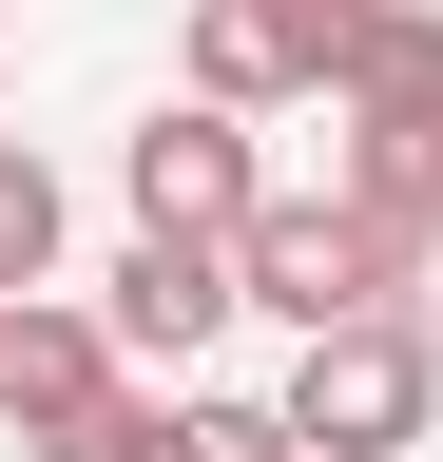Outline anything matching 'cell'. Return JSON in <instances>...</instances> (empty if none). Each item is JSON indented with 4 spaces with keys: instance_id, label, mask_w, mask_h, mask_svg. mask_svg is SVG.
I'll use <instances>...</instances> for the list:
<instances>
[{
    "instance_id": "obj_1",
    "label": "cell",
    "mask_w": 443,
    "mask_h": 462,
    "mask_svg": "<svg viewBox=\"0 0 443 462\" xmlns=\"http://www.w3.org/2000/svg\"><path fill=\"white\" fill-rule=\"evenodd\" d=\"M309 424V462H405L443 424V328L424 309H347V328H290V385H270Z\"/></svg>"
},
{
    "instance_id": "obj_2",
    "label": "cell",
    "mask_w": 443,
    "mask_h": 462,
    "mask_svg": "<svg viewBox=\"0 0 443 462\" xmlns=\"http://www.w3.org/2000/svg\"><path fill=\"white\" fill-rule=\"evenodd\" d=\"M232 251H251V309L270 328H347V309H405V289H424V231L366 212L347 173H328V193H270Z\"/></svg>"
},
{
    "instance_id": "obj_9",
    "label": "cell",
    "mask_w": 443,
    "mask_h": 462,
    "mask_svg": "<svg viewBox=\"0 0 443 462\" xmlns=\"http://www.w3.org/2000/svg\"><path fill=\"white\" fill-rule=\"evenodd\" d=\"M193 443H212V462H309L290 404H212V385H193Z\"/></svg>"
},
{
    "instance_id": "obj_8",
    "label": "cell",
    "mask_w": 443,
    "mask_h": 462,
    "mask_svg": "<svg viewBox=\"0 0 443 462\" xmlns=\"http://www.w3.org/2000/svg\"><path fill=\"white\" fill-rule=\"evenodd\" d=\"M0 289H59V173L0 135Z\"/></svg>"
},
{
    "instance_id": "obj_3",
    "label": "cell",
    "mask_w": 443,
    "mask_h": 462,
    "mask_svg": "<svg viewBox=\"0 0 443 462\" xmlns=\"http://www.w3.org/2000/svg\"><path fill=\"white\" fill-rule=\"evenodd\" d=\"M366 20H385V0H193V97H232V116L328 97L366 58Z\"/></svg>"
},
{
    "instance_id": "obj_7",
    "label": "cell",
    "mask_w": 443,
    "mask_h": 462,
    "mask_svg": "<svg viewBox=\"0 0 443 462\" xmlns=\"http://www.w3.org/2000/svg\"><path fill=\"white\" fill-rule=\"evenodd\" d=\"M39 462H212V443H193V385H174V404H135V385H116L78 443H39Z\"/></svg>"
},
{
    "instance_id": "obj_6",
    "label": "cell",
    "mask_w": 443,
    "mask_h": 462,
    "mask_svg": "<svg viewBox=\"0 0 443 462\" xmlns=\"http://www.w3.org/2000/svg\"><path fill=\"white\" fill-rule=\"evenodd\" d=\"M97 309H116L135 366H193V346L251 309V251H232V231H135V251L97 270Z\"/></svg>"
},
{
    "instance_id": "obj_4",
    "label": "cell",
    "mask_w": 443,
    "mask_h": 462,
    "mask_svg": "<svg viewBox=\"0 0 443 462\" xmlns=\"http://www.w3.org/2000/svg\"><path fill=\"white\" fill-rule=\"evenodd\" d=\"M116 193H135V231H251V212H270L251 116H232V97H154L135 135H116Z\"/></svg>"
},
{
    "instance_id": "obj_5",
    "label": "cell",
    "mask_w": 443,
    "mask_h": 462,
    "mask_svg": "<svg viewBox=\"0 0 443 462\" xmlns=\"http://www.w3.org/2000/svg\"><path fill=\"white\" fill-rule=\"evenodd\" d=\"M116 385H135L116 309H59V289H0V424H20V443H78V424H97Z\"/></svg>"
}]
</instances>
